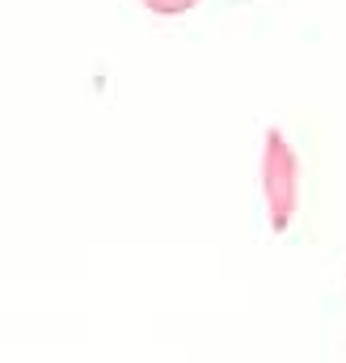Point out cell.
<instances>
[{"instance_id": "obj_2", "label": "cell", "mask_w": 346, "mask_h": 363, "mask_svg": "<svg viewBox=\"0 0 346 363\" xmlns=\"http://www.w3.org/2000/svg\"><path fill=\"white\" fill-rule=\"evenodd\" d=\"M152 13H165V17H173V13H190L199 0H144Z\"/></svg>"}, {"instance_id": "obj_1", "label": "cell", "mask_w": 346, "mask_h": 363, "mask_svg": "<svg viewBox=\"0 0 346 363\" xmlns=\"http://www.w3.org/2000/svg\"><path fill=\"white\" fill-rule=\"evenodd\" d=\"M300 186V161L291 152V144L283 140V131H266L262 144V190H266V216L270 228L283 233L296 216V190Z\"/></svg>"}]
</instances>
